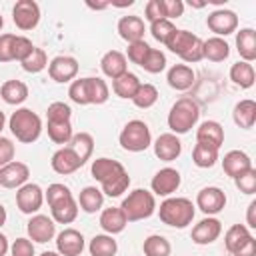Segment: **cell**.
Instances as JSON below:
<instances>
[{
    "label": "cell",
    "mask_w": 256,
    "mask_h": 256,
    "mask_svg": "<svg viewBox=\"0 0 256 256\" xmlns=\"http://www.w3.org/2000/svg\"><path fill=\"white\" fill-rule=\"evenodd\" d=\"M254 78H256V74H254V66L252 64H248V62H244V60H238L236 64H232L230 66V80L236 84V86H240V88H252V84H254Z\"/></svg>",
    "instance_id": "obj_36"
},
{
    "label": "cell",
    "mask_w": 256,
    "mask_h": 256,
    "mask_svg": "<svg viewBox=\"0 0 256 256\" xmlns=\"http://www.w3.org/2000/svg\"><path fill=\"white\" fill-rule=\"evenodd\" d=\"M206 26H208L218 38H224V36L236 32V28H238V16H236L234 10L218 8V10H214V12L208 14Z\"/></svg>",
    "instance_id": "obj_10"
},
{
    "label": "cell",
    "mask_w": 256,
    "mask_h": 256,
    "mask_svg": "<svg viewBox=\"0 0 256 256\" xmlns=\"http://www.w3.org/2000/svg\"><path fill=\"white\" fill-rule=\"evenodd\" d=\"M14 152H16V148H14L12 140L0 136V168L14 160Z\"/></svg>",
    "instance_id": "obj_54"
},
{
    "label": "cell",
    "mask_w": 256,
    "mask_h": 256,
    "mask_svg": "<svg viewBox=\"0 0 256 256\" xmlns=\"http://www.w3.org/2000/svg\"><path fill=\"white\" fill-rule=\"evenodd\" d=\"M10 250V244H8V238L0 232V256H6V252Z\"/></svg>",
    "instance_id": "obj_57"
},
{
    "label": "cell",
    "mask_w": 256,
    "mask_h": 256,
    "mask_svg": "<svg viewBox=\"0 0 256 256\" xmlns=\"http://www.w3.org/2000/svg\"><path fill=\"white\" fill-rule=\"evenodd\" d=\"M50 212H52V220L54 222H58V224H70L78 216V202L74 200V196L62 198V200H58V202H54L50 206Z\"/></svg>",
    "instance_id": "obj_26"
},
{
    "label": "cell",
    "mask_w": 256,
    "mask_h": 256,
    "mask_svg": "<svg viewBox=\"0 0 256 256\" xmlns=\"http://www.w3.org/2000/svg\"><path fill=\"white\" fill-rule=\"evenodd\" d=\"M162 10H164V18L172 22L174 18H180L184 14V2L182 0H162Z\"/></svg>",
    "instance_id": "obj_52"
},
{
    "label": "cell",
    "mask_w": 256,
    "mask_h": 256,
    "mask_svg": "<svg viewBox=\"0 0 256 256\" xmlns=\"http://www.w3.org/2000/svg\"><path fill=\"white\" fill-rule=\"evenodd\" d=\"M100 68H102L104 76L116 80V78H120L122 74L128 72V62H126V56H124L122 52H118V50H108V52L102 56V60H100Z\"/></svg>",
    "instance_id": "obj_22"
},
{
    "label": "cell",
    "mask_w": 256,
    "mask_h": 256,
    "mask_svg": "<svg viewBox=\"0 0 256 256\" xmlns=\"http://www.w3.org/2000/svg\"><path fill=\"white\" fill-rule=\"evenodd\" d=\"M8 128L12 136L22 144H32L42 134V120L30 108H18L8 118Z\"/></svg>",
    "instance_id": "obj_3"
},
{
    "label": "cell",
    "mask_w": 256,
    "mask_h": 256,
    "mask_svg": "<svg viewBox=\"0 0 256 256\" xmlns=\"http://www.w3.org/2000/svg\"><path fill=\"white\" fill-rule=\"evenodd\" d=\"M166 48L174 54H178L184 62L188 64H196L202 60V40L188 32V30H174V34L168 38L166 42Z\"/></svg>",
    "instance_id": "obj_6"
},
{
    "label": "cell",
    "mask_w": 256,
    "mask_h": 256,
    "mask_svg": "<svg viewBox=\"0 0 256 256\" xmlns=\"http://www.w3.org/2000/svg\"><path fill=\"white\" fill-rule=\"evenodd\" d=\"M250 238H252V234H250L248 226H244V224H232L226 230V234H224V246L234 256Z\"/></svg>",
    "instance_id": "obj_32"
},
{
    "label": "cell",
    "mask_w": 256,
    "mask_h": 256,
    "mask_svg": "<svg viewBox=\"0 0 256 256\" xmlns=\"http://www.w3.org/2000/svg\"><path fill=\"white\" fill-rule=\"evenodd\" d=\"M104 204V194L96 186H86L78 194V208H82L86 214H94L102 208Z\"/></svg>",
    "instance_id": "obj_33"
},
{
    "label": "cell",
    "mask_w": 256,
    "mask_h": 256,
    "mask_svg": "<svg viewBox=\"0 0 256 256\" xmlns=\"http://www.w3.org/2000/svg\"><path fill=\"white\" fill-rule=\"evenodd\" d=\"M140 68H144L150 74H160L166 68V54L158 48H150V52H148V56H146V60L142 62Z\"/></svg>",
    "instance_id": "obj_43"
},
{
    "label": "cell",
    "mask_w": 256,
    "mask_h": 256,
    "mask_svg": "<svg viewBox=\"0 0 256 256\" xmlns=\"http://www.w3.org/2000/svg\"><path fill=\"white\" fill-rule=\"evenodd\" d=\"M194 78H196V74H194V70H192L188 64H174V66L168 70V74H166L168 86L174 88V90H180V92L192 88Z\"/></svg>",
    "instance_id": "obj_24"
},
{
    "label": "cell",
    "mask_w": 256,
    "mask_h": 256,
    "mask_svg": "<svg viewBox=\"0 0 256 256\" xmlns=\"http://www.w3.org/2000/svg\"><path fill=\"white\" fill-rule=\"evenodd\" d=\"M144 18L152 24L156 20L164 18V10H162V0H148L144 6Z\"/></svg>",
    "instance_id": "obj_53"
},
{
    "label": "cell",
    "mask_w": 256,
    "mask_h": 256,
    "mask_svg": "<svg viewBox=\"0 0 256 256\" xmlns=\"http://www.w3.org/2000/svg\"><path fill=\"white\" fill-rule=\"evenodd\" d=\"M180 182H182L180 172H178L176 168L166 166V168L158 170V172L152 176L150 186H152V192H154L156 196H170L172 192H176V190L180 188Z\"/></svg>",
    "instance_id": "obj_13"
},
{
    "label": "cell",
    "mask_w": 256,
    "mask_h": 256,
    "mask_svg": "<svg viewBox=\"0 0 256 256\" xmlns=\"http://www.w3.org/2000/svg\"><path fill=\"white\" fill-rule=\"evenodd\" d=\"M48 74L58 84L70 82L78 74V60L72 58V56H56L48 64Z\"/></svg>",
    "instance_id": "obj_15"
},
{
    "label": "cell",
    "mask_w": 256,
    "mask_h": 256,
    "mask_svg": "<svg viewBox=\"0 0 256 256\" xmlns=\"http://www.w3.org/2000/svg\"><path fill=\"white\" fill-rule=\"evenodd\" d=\"M46 130H48V138L54 144H62V146H66L74 136L70 120H46Z\"/></svg>",
    "instance_id": "obj_34"
},
{
    "label": "cell",
    "mask_w": 256,
    "mask_h": 256,
    "mask_svg": "<svg viewBox=\"0 0 256 256\" xmlns=\"http://www.w3.org/2000/svg\"><path fill=\"white\" fill-rule=\"evenodd\" d=\"M4 124H6V118H4V112L0 110V132L4 130Z\"/></svg>",
    "instance_id": "obj_59"
},
{
    "label": "cell",
    "mask_w": 256,
    "mask_h": 256,
    "mask_svg": "<svg viewBox=\"0 0 256 256\" xmlns=\"http://www.w3.org/2000/svg\"><path fill=\"white\" fill-rule=\"evenodd\" d=\"M232 120H234L236 126H240L244 130H250L256 122V102L250 100V98L236 102V106L232 110Z\"/></svg>",
    "instance_id": "obj_28"
},
{
    "label": "cell",
    "mask_w": 256,
    "mask_h": 256,
    "mask_svg": "<svg viewBox=\"0 0 256 256\" xmlns=\"http://www.w3.org/2000/svg\"><path fill=\"white\" fill-rule=\"evenodd\" d=\"M200 118V106L192 96H182L178 98L170 112H168V128L172 134H186L190 132Z\"/></svg>",
    "instance_id": "obj_2"
},
{
    "label": "cell",
    "mask_w": 256,
    "mask_h": 256,
    "mask_svg": "<svg viewBox=\"0 0 256 256\" xmlns=\"http://www.w3.org/2000/svg\"><path fill=\"white\" fill-rule=\"evenodd\" d=\"M68 196H72L70 188H68V186H64V184H60V182L50 184V186H48V190L44 192V200L48 202V206H52L54 202H58V200H62V198H68Z\"/></svg>",
    "instance_id": "obj_47"
},
{
    "label": "cell",
    "mask_w": 256,
    "mask_h": 256,
    "mask_svg": "<svg viewBox=\"0 0 256 256\" xmlns=\"http://www.w3.org/2000/svg\"><path fill=\"white\" fill-rule=\"evenodd\" d=\"M148 52H150V46H148L144 40H138V42H132V44H128L126 56H128V60H130L132 64H138V66H142V62L146 60Z\"/></svg>",
    "instance_id": "obj_46"
},
{
    "label": "cell",
    "mask_w": 256,
    "mask_h": 256,
    "mask_svg": "<svg viewBox=\"0 0 256 256\" xmlns=\"http://www.w3.org/2000/svg\"><path fill=\"white\" fill-rule=\"evenodd\" d=\"M254 212H256V200H252V202L248 204V212H246V224H248V228H256Z\"/></svg>",
    "instance_id": "obj_56"
},
{
    "label": "cell",
    "mask_w": 256,
    "mask_h": 256,
    "mask_svg": "<svg viewBox=\"0 0 256 256\" xmlns=\"http://www.w3.org/2000/svg\"><path fill=\"white\" fill-rule=\"evenodd\" d=\"M84 236L76 228H64L56 236V252L60 256H80L84 250Z\"/></svg>",
    "instance_id": "obj_16"
},
{
    "label": "cell",
    "mask_w": 256,
    "mask_h": 256,
    "mask_svg": "<svg viewBox=\"0 0 256 256\" xmlns=\"http://www.w3.org/2000/svg\"><path fill=\"white\" fill-rule=\"evenodd\" d=\"M236 50L244 62L252 64L256 60V32L252 28H242L236 34Z\"/></svg>",
    "instance_id": "obj_29"
},
{
    "label": "cell",
    "mask_w": 256,
    "mask_h": 256,
    "mask_svg": "<svg viewBox=\"0 0 256 256\" xmlns=\"http://www.w3.org/2000/svg\"><path fill=\"white\" fill-rule=\"evenodd\" d=\"M196 142L200 144H208L214 148H220L224 144V128L220 122L216 120H206L198 126L196 130Z\"/></svg>",
    "instance_id": "obj_23"
},
{
    "label": "cell",
    "mask_w": 256,
    "mask_h": 256,
    "mask_svg": "<svg viewBox=\"0 0 256 256\" xmlns=\"http://www.w3.org/2000/svg\"><path fill=\"white\" fill-rule=\"evenodd\" d=\"M118 34L122 40H126L128 44L132 42H138V40H144V32H146V26H144V20L140 16H122L118 20Z\"/></svg>",
    "instance_id": "obj_20"
},
{
    "label": "cell",
    "mask_w": 256,
    "mask_h": 256,
    "mask_svg": "<svg viewBox=\"0 0 256 256\" xmlns=\"http://www.w3.org/2000/svg\"><path fill=\"white\" fill-rule=\"evenodd\" d=\"M152 146H154L156 158H160V160H164V162H172V160H176V158L182 154V142H180L178 136L172 134V132L160 134Z\"/></svg>",
    "instance_id": "obj_19"
},
{
    "label": "cell",
    "mask_w": 256,
    "mask_h": 256,
    "mask_svg": "<svg viewBox=\"0 0 256 256\" xmlns=\"http://www.w3.org/2000/svg\"><path fill=\"white\" fill-rule=\"evenodd\" d=\"M14 40L16 34H0V62L14 60Z\"/></svg>",
    "instance_id": "obj_50"
},
{
    "label": "cell",
    "mask_w": 256,
    "mask_h": 256,
    "mask_svg": "<svg viewBox=\"0 0 256 256\" xmlns=\"http://www.w3.org/2000/svg\"><path fill=\"white\" fill-rule=\"evenodd\" d=\"M230 56V44L224 38L212 36L208 40H202V58L210 62H224Z\"/></svg>",
    "instance_id": "obj_27"
},
{
    "label": "cell",
    "mask_w": 256,
    "mask_h": 256,
    "mask_svg": "<svg viewBox=\"0 0 256 256\" xmlns=\"http://www.w3.org/2000/svg\"><path fill=\"white\" fill-rule=\"evenodd\" d=\"M70 118H72V110L64 102H52L46 110V120H70Z\"/></svg>",
    "instance_id": "obj_48"
},
{
    "label": "cell",
    "mask_w": 256,
    "mask_h": 256,
    "mask_svg": "<svg viewBox=\"0 0 256 256\" xmlns=\"http://www.w3.org/2000/svg\"><path fill=\"white\" fill-rule=\"evenodd\" d=\"M10 256H34V242L30 238H16L10 244Z\"/></svg>",
    "instance_id": "obj_51"
},
{
    "label": "cell",
    "mask_w": 256,
    "mask_h": 256,
    "mask_svg": "<svg viewBox=\"0 0 256 256\" xmlns=\"http://www.w3.org/2000/svg\"><path fill=\"white\" fill-rule=\"evenodd\" d=\"M2 26H4V18H2V14H0V30H2Z\"/></svg>",
    "instance_id": "obj_61"
},
{
    "label": "cell",
    "mask_w": 256,
    "mask_h": 256,
    "mask_svg": "<svg viewBox=\"0 0 256 256\" xmlns=\"http://www.w3.org/2000/svg\"><path fill=\"white\" fill-rule=\"evenodd\" d=\"M118 140H120V146L128 152H144L152 144V134H150V128L146 122L130 120L122 128Z\"/></svg>",
    "instance_id": "obj_7"
},
{
    "label": "cell",
    "mask_w": 256,
    "mask_h": 256,
    "mask_svg": "<svg viewBox=\"0 0 256 256\" xmlns=\"http://www.w3.org/2000/svg\"><path fill=\"white\" fill-rule=\"evenodd\" d=\"M126 224H128V220H126L124 212L120 210V206H118V208H116V206L104 208L102 214H100V226H102V230H104L106 234H110V236L124 232Z\"/></svg>",
    "instance_id": "obj_25"
},
{
    "label": "cell",
    "mask_w": 256,
    "mask_h": 256,
    "mask_svg": "<svg viewBox=\"0 0 256 256\" xmlns=\"http://www.w3.org/2000/svg\"><path fill=\"white\" fill-rule=\"evenodd\" d=\"M196 206L206 216H214V214H218V212L224 210V206H226V194L218 186H206V188H202L196 194Z\"/></svg>",
    "instance_id": "obj_11"
},
{
    "label": "cell",
    "mask_w": 256,
    "mask_h": 256,
    "mask_svg": "<svg viewBox=\"0 0 256 256\" xmlns=\"http://www.w3.org/2000/svg\"><path fill=\"white\" fill-rule=\"evenodd\" d=\"M0 96L6 104L18 106L28 98V86L22 80H6L0 86Z\"/></svg>",
    "instance_id": "obj_31"
},
{
    "label": "cell",
    "mask_w": 256,
    "mask_h": 256,
    "mask_svg": "<svg viewBox=\"0 0 256 256\" xmlns=\"http://www.w3.org/2000/svg\"><path fill=\"white\" fill-rule=\"evenodd\" d=\"M140 84H142V82H140V78H138L136 74L126 72V74H122L120 78L112 80V90H114L116 96L126 98V100H132L134 94H136V90L140 88Z\"/></svg>",
    "instance_id": "obj_35"
},
{
    "label": "cell",
    "mask_w": 256,
    "mask_h": 256,
    "mask_svg": "<svg viewBox=\"0 0 256 256\" xmlns=\"http://www.w3.org/2000/svg\"><path fill=\"white\" fill-rule=\"evenodd\" d=\"M50 166H52V170H54L56 174L66 176V174L76 172V170L82 168L84 164H82V160L76 156V152H74L70 146H62V148H58V150L52 154Z\"/></svg>",
    "instance_id": "obj_18"
},
{
    "label": "cell",
    "mask_w": 256,
    "mask_h": 256,
    "mask_svg": "<svg viewBox=\"0 0 256 256\" xmlns=\"http://www.w3.org/2000/svg\"><path fill=\"white\" fill-rule=\"evenodd\" d=\"M90 172L100 182L104 196L118 198L130 186V176H128L126 168L118 160H112V158H106V156L96 158V160H92Z\"/></svg>",
    "instance_id": "obj_1"
},
{
    "label": "cell",
    "mask_w": 256,
    "mask_h": 256,
    "mask_svg": "<svg viewBox=\"0 0 256 256\" xmlns=\"http://www.w3.org/2000/svg\"><path fill=\"white\" fill-rule=\"evenodd\" d=\"M84 96H86V104H104L110 96L108 84L102 78H84Z\"/></svg>",
    "instance_id": "obj_30"
},
{
    "label": "cell",
    "mask_w": 256,
    "mask_h": 256,
    "mask_svg": "<svg viewBox=\"0 0 256 256\" xmlns=\"http://www.w3.org/2000/svg\"><path fill=\"white\" fill-rule=\"evenodd\" d=\"M222 234V222L214 216H206L202 218L198 224H194L192 228V242L198 246H206L218 240V236Z\"/></svg>",
    "instance_id": "obj_14"
},
{
    "label": "cell",
    "mask_w": 256,
    "mask_h": 256,
    "mask_svg": "<svg viewBox=\"0 0 256 256\" xmlns=\"http://www.w3.org/2000/svg\"><path fill=\"white\" fill-rule=\"evenodd\" d=\"M40 256H60L58 252H52V250H46V252H42Z\"/></svg>",
    "instance_id": "obj_60"
},
{
    "label": "cell",
    "mask_w": 256,
    "mask_h": 256,
    "mask_svg": "<svg viewBox=\"0 0 256 256\" xmlns=\"http://www.w3.org/2000/svg\"><path fill=\"white\" fill-rule=\"evenodd\" d=\"M6 216H8V214H6V208L0 204V228L6 224Z\"/></svg>",
    "instance_id": "obj_58"
},
{
    "label": "cell",
    "mask_w": 256,
    "mask_h": 256,
    "mask_svg": "<svg viewBox=\"0 0 256 256\" xmlns=\"http://www.w3.org/2000/svg\"><path fill=\"white\" fill-rule=\"evenodd\" d=\"M252 168V160L246 152L242 150H230L228 154H224L222 158V170L230 176V178H236L240 174H244L246 170Z\"/></svg>",
    "instance_id": "obj_21"
},
{
    "label": "cell",
    "mask_w": 256,
    "mask_h": 256,
    "mask_svg": "<svg viewBox=\"0 0 256 256\" xmlns=\"http://www.w3.org/2000/svg\"><path fill=\"white\" fill-rule=\"evenodd\" d=\"M90 256H114L118 252V244L110 234H96L88 244Z\"/></svg>",
    "instance_id": "obj_38"
},
{
    "label": "cell",
    "mask_w": 256,
    "mask_h": 256,
    "mask_svg": "<svg viewBox=\"0 0 256 256\" xmlns=\"http://www.w3.org/2000/svg\"><path fill=\"white\" fill-rule=\"evenodd\" d=\"M28 176H30V168L24 164V162H18V160H12L10 164L2 166L0 168V186L2 188H20L28 182Z\"/></svg>",
    "instance_id": "obj_17"
},
{
    "label": "cell",
    "mask_w": 256,
    "mask_h": 256,
    "mask_svg": "<svg viewBox=\"0 0 256 256\" xmlns=\"http://www.w3.org/2000/svg\"><path fill=\"white\" fill-rule=\"evenodd\" d=\"M234 184H236V188L242 192V194H254L256 192V170H254V166L250 168V170H246L244 174H240V176H236L234 178Z\"/></svg>",
    "instance_id": "obj_45"
},
{
    "label": "cell",
    "mask_w": 256,
    "mask_h": 256,
    "mask_svg": "<svg viewBox=\"0 0 256 256\" xmlns=\"http://www.w3.org/2000/svg\"><path fill=\"white\" fill-rule=\"evenodd\" d=\"M174 30H176L174 22H170V20H166V18L156 20V22L150 24V34H152V38L158 40V42H162V44L168 42V38L174 34Z\"/></svg>",
    "instance_id": "obj_44"
},
{
    "label": "cell",
    "mask_w": 256,
    "mask_h": 256,
    "mask_svg": "<svg viewBox=\"0 0 256 256\" xmlns=\"http://www.w3.org/2000/svg\"><path fill=\"white\" fill-rule=\"evenodd\" d=\"M234 256H256V238L252 236V238H250V240H248V242H246Z\"/></svg>",
    "instance_id": "obj_55"
},
{
    "label": "cell",
    "mask_w": 256,
    "mask_h": 256,
    "mask_svg": "<svg viewBox=\"0 0 256 256\" xmlns=\"http://www.w3.org/2000/svg\"><path fill=\"white\" fill-rule=\"evenodd\" d=\"M156 100H158V90H156V86L146 84V82L140 84V88L136 90V94H134V98H132L134 106H138V108H142V110L154 106Z\"/></svg>",
    "instance_id": "obj_42"
},
{
    "label": "cell",
    "mask_w": 256,
    "mask_h": 256,
    "mask_svg": "<svg viewBox=\"0 0 256 256\" xmlns=\"http://www.w3.org/2000/svg\"><path fill=\"white\" fill-rule=\"evenodd\" d=\"M192 162L198 168H212L218 162V148L196 142L194 150H192Z\"/></svg>",
    "instance_id": "obj_39"
},
{
    "label": "cell",
    "mask_w": 256,
    "mask_h": 256,
    "mask_svg": "<svg viewBox=\"0 0 256 256\" xmlns=\"http://www.w3.org/2000/svg\"><path fill=\"white\" fill-rule=\"evenodd\" d=\"M194 204L188 198H166L160 208H158V216L166 226L172 228H186L188 224H192L194 220Z\"/></svg>",
    "instance_id": "obj_4"
},
{
    "label": "cell",
    "mask_w": 256,
    "mask_h": 256,
    "mask_svg": "<svg viewBox=\"0 0 256 256\" xmlns=\"http://www.w3.org/2000/svg\"><path fill=\"white\" fill-rule=\"evenodd\" d=\"M20 66H22V70L28 72V74H38V72H42V70L48 66L46 52H44L42 48H36V46H34V50L30 52V56L24 58V60L20 62Z\"/></svg>",
    "instance_id": "obj_41"
},
{
    "label": "cell",
    "mask_w": 256,
    "mask_h": 256,
    "mask_svg": "<svg viewBox=\"0 0 256 256\" xmlns=\"http://www.w3.org/2000/svg\"><path fill=\"white\" fill-rule=\"evenodd\" d=\"M32 50H34V44H32L30 38H26V36H16V40H14V60L22 62L24 58L30 56Z\"/></svg>",
    "instance_id": "obj_49"
},
{
    "label": "cell",
    "mask_w": 256,
    "mask_h": 256,
    "mask_svg": "<svg viewBox=\"0 0 256 256\" xmlns=\"http://www.w3.org/2000/svg\"><path fill=\"white\" fill-rule=\"evenodd\" d=\"M66 146H70L76 152V156L82 160V164H86L90 160L92 152H94V138L88 132H78V134L72 136V140Z\"/></svg>",
    "instance_id": "obj_37"
},
{
    "label": "cell",
    "mask_w": 256,
    "mask_h": 256,
    "mask_svg": "<svg viewBox=\"0 0 256 256\" xmlns=\"http://www.w3.org/2000/svg\"><path fill=\"white\" fill-rule=\"evenodd\" d=\"M144 256H170L172 246L162 234H150L142 244Z\"/></svg>",
    "instance_id": "obj_40"
},
{
    "label": "cell",
    "mask_w": 256,
    "mask_h": 256,
    "mask_svg": "<svg viewBox=\"0 0 256 256\" xmlns=\"http://www.w3.org/2000/svg\"><path fill=\"white\" fill-rule=\"evenodd\" d=\"M26 232L32 242L46 244L48 240H52L56 236V222L52 218H48L46 214H34L26 224Z\"/></svg>",
    "instance_id": "obj_12"
},
{
    "label": "cell",
    "mask_w": 256,
    "mask_h": 256,
    "mask_svg": "<svg viewBox=\"0 0 256 256\" xmlns=\"http://www.w3.org/2000/svg\"><path fill=\"white\" fill-rule=\"evenodd\" d=\"M42 202H44V190L34 182H26L16 190V206L22 214H30V216L36 214Z\"/></svg>",
    "instance_id": "obj_8"
},
{
    "label": "cell",
    "mask_w": 256,
    "mask_h": 256,
    "mask_svg": "<svg viewBox=\"0 0 256 256\" xmlns=\"http://www.w3.org/2000/svg\"><path fill=\"white\" fill-rule=\"evenodd\" d=\"M12 20L20 30H34L40 22V6L34 0H18L12 8Z\"/></svg>",
    "instance_id": "obj_9"
},
{
    "label": "cell",
    "mask_w": 256,
    "mask_h": 256,
    "mask_svg": "<svg viewBox=\"0 0 256 256\" xmlns=\"http://www.w3.org/2000/svg\"><path fill=\"white\" fill-rule=\"evenodd\" d=\"M120 210L124 212L128 222H138L144 218H150L156 212V200L154 194L144 190V188H136L132 190L120 204Z\"/></svg>",
    "instance_id": "obj_5"
}]
</instances>
